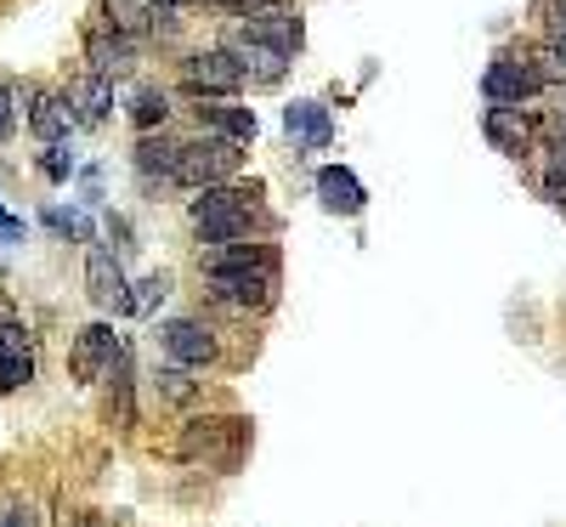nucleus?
<instances>
[{
    "label": "nucleus",
    "mask_w": 566,
    "mask_h": 527,
    "mask_svg": "<svg viewBox=\"0 0 566 527\" xmlns=\"http://www.w3.org/2000/svg\"><path fill=\"white\" fill-rule=\"evenodd\" d=\"M12 125H18V97H12V85L0 80V142L12 136Z\"/></svg>",
    "instance_id": "obj_28"
},
{
    "label": "nucleus",
    "mask_w": 566,
    "mask_h": 527,
    "mask_svg": "<svg viewBox=\"0 0 566 527\" xmlns=\"http://www.w3.org/2000/svg\"><path fill=\"white\" fill-rule=\"evenodd\" d=\"M244 448V420H193L181 431V459H216V448Z\"/></svg>",
    "instance_id": "obj_13"
},
{
    "label": "nucleus",
    "mask_w": 566,
    "mask_h": 527,
    "mask_svg": "<svg viewBox=\"0 0 566 527\" xmlns=\"http://www.w3.org/2000/svg\"><path fill=\"white\" fill-rule=\"evenodd\" d=\"M23 232H29V227H23L18 216H7V210H0V245H23Z\"/></svg>",
    "instance_id": "obj_30"
},
{
    "label": "nucleus",
    "mask_w": 566,
    "mask_h": 527,
    "mask_svg": "<svg viewBox=\"0 0 566 527\" xmlns=\"http://www.w3.org/2000/svg\"><path fill=\"white\" fill-rule=\"evenodd\" d=\"M482 131H488V142H493L499 154H527V148H533V120H527V108H499V103H488Z\"/></svg>",
    "instance_id": "obj_15"
},
{
    "label": "nucleus",
    "mask_w": 566,
    "mask_h": 527,
    "mask_svg": "<svg viewBox=\"0 0 566 527\" xmlns=\"http://www.w3.org/2000/svg\"><path fill=\"white\" fill-rule=\"evenodd\" d=\"M538 91H544V80H538L533 58H493L488 74H482V97L499 103V108H522V103L538 97Z\"/></svg>",
    "instance_id": "obj_4"
},
{
    "label": "nucleus",
    "mask_w": 566,
    "mask_h": 527,
    "mask_svg": "<svg viewBox=\"0 0 566 527\" xmlns=\"http://www.w3.org/2000/svg\"><path fill=\"white\" fill-rule=\"evenodd\" d=\"M85 527H108V521H97V516H91V521H85Z\"/></svg>",
    "instance_id": "obj_34"
},
{
    "label": "nucleus",
    "mask_w": 566,
    "mask_h": 527,
    "mask_svg": "<svg viewBox=\"0 0 566 527\" xmlns=\"http://www.w3.org/2000/svg\"><path fill=\"white\" fill-rule=\"evenodd\" d=\"M69 103L57 97V91H40V97H34V108H29V131L40 136V142H63L69 136Z\"/></svg>",
    "instance_id": "obj_19"
},
{
    "label": "nucleus",
    "mask_w": 566,
    "mask_h": 527,
    "mask_svg": "<svg viewBox=\"0 0 566 527\" xmlns=\"http://www.w3.org/2000/svg\"><path fill=\"white\" fill-rule=\"evenodd\" d=\"M544 199L566 210V154H555V165H549V176H544Z\"/></svg>",
    "instance_id": "obj_26"
},
{
    "label": "nucleus",
    "mask_w": 566,
    "mask_h": 527,
    "mask_svg": "<svg viewBox=\"0 0 566 527\" xmlns=\"http://www.w3.org/2000/svg\"><path fill=\"white\" fill-rule=\"evenodd\" d=\"M317 199H323L328 216H363V205H368L363 182H357L346 165H323V170H317Z\"/></svg>",
    "instance_id": "obj_14"
},
{
    "label": "nucleus",
    "mask_w": 566,
    "mask_h": 527,
    "mask_svg": "<svg viewBox=\"0 0 566 527\" xmlns=\"http://www.w3.org/2000/svg\"><path fill=\"white\" fill-rule=\"evenodd\" d=\"M176 148H181V142H165V136H142L136 142V170L142 176H176Z\"/></svg>",
    "instance_id": "obj_20"
},
{
    "label": "nucleus",
    "mask_w": 566,
    "mask_h": 527,
    "mask_svg": "<svg viewBox=\"0 0 566 527\" xmlns=\"http://www.w3.org/2000/svg\"><path fill=\"white\" fill-rule=\"evenodd\" d=\"M165 334V358L170 363H181V369H205V363H216V329L210 323H199V318H176V323H165L159 329Z\"/></svg>",
    "instance_id": "obj_8"
},
{
    "label": "nucleus",
    "mask_w": 566,
    "mask_h": 527,
    "mask_svg": "<svg viewBox=\"0 0 566 527\" xmlns=\"http://www.w3.org/2000/svg\"><path fill=\"white\" fill-rule=\"evenodd\" d=\"M103 7H108L103 29H114V34H142L148 29V7H142V0H103Z\"/></svg>",
    "instance_id": "obj_22"
},
{
    "label": "nucleus",
    "mask_w": 566,
    "mask_h": 527,
    "mask_svg": "<svg viewBox=\"0 0 566 527\" xmlns=\"http://www.w3.org/2000/svg\"><path fill=\"white\" fill-rule=\"evenodd\" d=\"M34 380V334L18 318H0V392H18Z\"/></svg>",
    "instance_id": "obj_10"
},
{
    "label": "nucleus",
    "mask_w": 566,
    "mask_h": 527,
    "mask_svg": "<svg viewBox=\"0 0 566 527\" xmlns=\"http://www.w3.org/2000/svg\"><path fill=\"white\" fill-rule=\"evenodd\" d=\"M199 120H205L210 131H221L227 142H239V148H250L255 131H261L255 108H239V103H227V97H199Z\"/></svg>",
    "instance_id": "obj_16"
},
{
    "label": "nucleus",
    "mask_w": 566,
    "mask_h": 527,
    "mask_svg": "<svg viewBox=\"0 0 566 527\" xmlns=\"http://www.w3.org/2000/svg\"><path fill=\"white\" fill-rule=\"evenodd\" d=\"M210 296L239 312H266L277 301V267H210Z\"/></svg>",
    "instance_id": "obj_3"
},
{
    "label": "nucleus",
    "mask_w": 566,
    "mask_h": 527,
    "mask_svg": "<svg viewBox=\"0 0 566 527\" xmlns=\"http://www.w3.org/2000/svg\"><path fill=\"white\" fill-rule=\"evenodd\" d=\"M216 12H232V18H244V12H255V7H272V0H210Z\"/></svg>",
    "instance_id": "obj_31"
},
{
    "label": "nucleus",
    "mask_w": 566,
    "mask_h": 527,
    "mask_svg": "<svg viewBox=\"0 0 566 527\" xmlns=\"http://www.w3.org/2000/svg\"><path fill=\"white\" fill-rule=\"evenodd\" d=\"M130 120H136L142 131L165 125V120H170V97H165L159 85H136V97H130Z\"/></svg>",
    "instance_id": "obj_21"
},
{
    "label": "nucleus",
    "mask_w": 566,
    "mask_h": 527,
    "mask_svg": "<svg viewBox=\"0 0 566 527\" xmlns=\"http://www.w3.org/2000/svg\"><path fill=\"white\" fill-rule=\"evenodd\" d=\"M40 170L52 176V182H69V154L57 148V142H45V159H40Z\"/></svg>",
    "instance_id": "obj_27"
},
{
    "label": "nucleus",
    "mask_w": 566,
    "mask_h": 527,
    "mask_svg": "<svg viewBox=\"0 0 566 527\" xmlns=\"http://www.w3.org/2000/svg\"><path fill=\"white\" fill-rule=\"evenodd\" d=\"M181 85L193 97H232L244 85V74L232 63V52H193V58H181Z\"/></svg>",
    "instance_id": "obj_5"
},
{
    "label": "nucleus",
    "mask_w": 566,
    "mask_h": 527,
    "mask_svg": "<svg viewBox=\"0 0 566 527\" xmlns=\"http://www.w3.org/2000/svg\"><path fill=\"white\" fill-rule=\"evenodd\" d=\"M227 52H232V63H239V74L250 85H277L283 69H290V58H283V52H272V45H261V40H244V34L232 40Z\"/></svg>",
    "instance_id": "obj_17"
},
{
    "label": "nucleus",
    "mask_w": 566,
    "mask_h": 527,
    "mask_svg": "<svg viewBox=\"0 0 566 527\" xmlns=\"http://www.w3.org/2000/svg\"><path fill=\"white\" fill-rule=\"evenodd\" d=\"M239 165H244V154H239V142H227V136H199V142H181L176 148V176L170 182H181V187H216V182H232L239 176Z\"/></svg>",
    "instance_id": "obj_2"
},
{
    "label": "nucleus",
    "mask_w": 566,
    "mask_h": 527,
    "mask_svg": "<svg viewBox=\"0 0 566 527\" xmlns=\"http://www.w3.org/2000/svg\"><path fill=\"white\" fill-rule=\"evenodd\" d=\"M159 397H165V403H193L199 386L181 374V363H170V369H159Z\"/></svg>",
    "instance_id": "obj_24"
},
{
    "label": "nucleus",
    "mask_w": 566,
    "mask_h": 527,
    "mask_svg": "<svg viewBox=\"0 0 566 527\" xmlns=\"http://www.w3.org/2000/svg\"><path fill=\"white\" fill-rule=\"evenodd\" d=\"M244 40H261V45H272V52H283V58H295L301 52V40H306V29H301V18L283 7V0H272V7H255V12H244V29H239Z\"/></svg>",
    "instance_id": "obj_6"
},
{
    "label": "nucleus",
    "mask_w": 566,
    "mask_h": 527,
    "mask_svg": "<svg viewBox=\"0 0 566 527\" xmlns=\"http://www.w3.org/2000/svg\"><path fill=\"white\" fill-rule=\"evenodd\" d=\"M63 103H69V120H74L80 131H97V125L108 120V108H114V80L91 69V74H80V80L69 85Z\"/></svg>",
    "instance_id": "obj_11"
},
{
    "label": "nucleus",
    "mask_w": 566,
    "mask_h": 527,
    "mask_svg": "<svg viewBox=\"0 0 566 527\" xmlns=\"http://www.w3.org/2000/svg\"><path fill=\"white\" fill-rule=\"evenodd\" d=\"M533 69H538L544 85H566V52H555V45H544V52L533 58Z\"/></svg>",
    "instance_id": "obj_25"
},
{
    "label": "nucleus",
    "mask_w": 566,
    "mask_h": 527,
    "mask_svg": "<svg viewBox=\"0 0 566 527\" xmlns=\"http://www.w3.org/2000/svg\"><path fill=\"white\" fill-rule=\"evenodd\" d=\"M549 45H555V52H566V0H560V12L549 18Z\"/></svg>",
    "instance_id": "obj_32"
},
{
    "label": "nucleus",
    "mask_w": 566,
    "mask_h": 527,
    "mask_svg": "<svg viewBox=\"0 0 566 527\" xmlns=\"http://www.w3.org/2000/svg\"><path fill=\"white\" fill-rule=\"evenodd\" d=\"M85 58H91V69H97V74L114 80V74L130 69L136 52H130V40H125V34H114V29H103V23H91V29H85Z\"/></svg>",
    "instance_id": "obj_18"
},
{
    "label": "nucleus",
    "mask_w": 566,
    "mask_h": 527,
    "mask_svg": "<svg viewBox=\"0 0 566 527\" xmlns=\"http://www.w3.org/2000/svg\"><path fill=\"white\" fill-rule=\"evenodd\" d=\"M0 527H40V510L34 505H7L0 510Z\"/></svg>",
    "instance_id": "obj_29"
},
{
    "label": "nucleus",
    "mask_w": 566,
    "mask_h": 527,
    "mask_svg": "<svg viewBox=\"0 0 566 527\" xmlns=\"http://www.w3.org/2000/svg\"><path fill=\"white\" fill-rule=\"evenodd\" d=\"M255 187H239V182H216V187H199V199L187 205L193 216V232L199 245H227V238H244L250 221H255Z\"/></svg>",
    "instance_id": "obj_1"
},
{
    "label": "nucleus",
    "mask_w": 566,
    "mask_h": 527,
    "mask_svg": "<svg viewBox=\"0 0 566 527\" xmlns=\"http://www.w3.org/2000/svg\"><path fill=\"white\" fill-rule=\"evenodd\" d=\"M85 296L97 301L103 312H130V283H125L114 250H103V245L85 250Z\"/></svg>",
    "instance_id": "obj_7"
},
{
    "label": "nucleus",
    "mask_w": 566,
    "mask_h": 527,
    "mask_svg": "<svg viewBox=\"0 0 566 527\" xmlns=\"http://www.w3.org/2000/svg\"><path fill=\"white\" fill-rule=\"evenodd\" d=\"M119 352H125V341H119L108 323H85V329L74 334V358H69V369H74V380H103V374L114 369Z\"/></svg>",
    "instance_id": "obj_9"
},
{
    "label": "nucleus",
    "mask_w": 566,
    "mask_h": 527,
    "mask_svg": "<svg viewBox=\"0 0 566 527\" xmlns=\"http://www.w3.org/2000/svg\"><path fill=\"white\" fill-rule=\"evenodd\" d=\"M283 131H290V142L295 148H306V154H323L328 142H335V120H328V108L323 103H290L283 108Z\"/></svg>",
    "instance_id": "obj_12"
},
{
    "label": "nucleus",
    "mask_w": 566,
    "mask_h": 527,
    "mask_svg": "<svg viewBox=\"0 0 566 527\" xmlns=\"http://www.w3.org/2000/svg\"><path fill=\"white\" fill-rule=\"evenodd\" d=\"M165 296H170V272H148V278H142L136 290H130V312L148 318L154 307H165Z\"/></svg>",
    "instance_id": "obj_23"
},
{
    "label": "nucleus",
    "mask_w": 566,
    "mask_h": 527,
    "mask_svg": "<svg viewBox=\"0 0 566 527\" xmlns=\"http://www.w3.org/2000/svg\"><path fill=\"white\" fill-rule=\"evenodd\" d=\"M170 7H176V12H181V7H205V0H170Z\"/></svg>",
    "instance_id": "obj_33"
}]
</instances>
